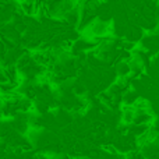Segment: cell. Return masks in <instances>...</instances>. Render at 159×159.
Here are the masks:
<instances>
[{"instance_id": "6da1fadb", "label": "cell", "mask_w": 159, "mask_h": 159, "mask_svg": "<svg viewBox=\"0 0 159 159\" xmlns=\"http://www.w3.org/2000/svg\"><path fill=\"white\" fill-rule=\"evenodd\" d=\"M115 71L116 75L119 77H131V67H130L129 61H119L115 64Z\"/></svg>"}]
</instances>
